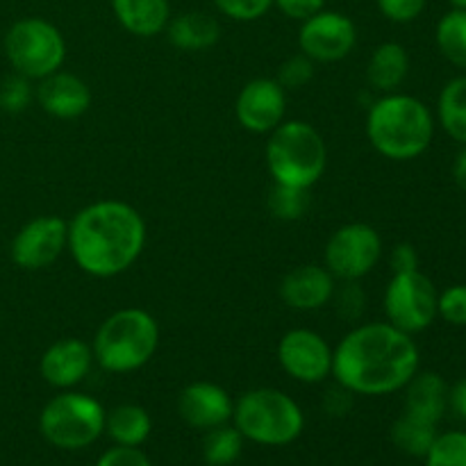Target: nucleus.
Segmentation results:
<instances>
[{
    "label": "nucleus",
    "mask_w": 466,
    "mask_h": 466,
    "mask_svg": "<svg viewBox=\"0 0 466 466\" xmlns=\"http://www.w3.org/2000/svg\"><path fill=\"white\" fill-rule=\"evenodd\" d=\"M449 408L453 410L455 417L466 421V378L455 382L449 391Z\"/></svg>",
    "instance_id": "obj_40"
},
{
    "label": "nucleus",
    "mask_w": 466,
    "mask_h": 466,
    "mask_svg": "<svg viewBox=\"0 0 466 466\" xmlns=\"http://www.w3.org/2000/svg\"><path fill=\"white\" fill-rule=\"evenodd\" d=\"M423 460L426 466H466V432L451 431L437 435Z\"/></svg>",
    "instance_id": "obj_29"
},
{
    "label": "nucleus",
    "mask_w": 466,
    "mask_h": 466,
    "mask_svg": "<svg viewBox=\"0 0 466 466\" xmlns=\"http://www.w3.org/2000/svg\"><path fill=\"white\" fill-rule=\"evenodd\" d=\"M314 71H317V64L308 55L299 53L280 64L276 80L285 91L303 89V86H308L314 80Z\"/></svg>",
    "instance_id": "obj_32"
},
{
    "label": "nucleus",
    "mask_w": 466,
    "mask_h": 466,
    "mask_svg": "<svg viewBox=\"0 0 466 466\" xmlns=\"http://www.w3.org/2000/svg\"><path fill=\"white\" fill-rule=\"evenodd\" d=\"M96 466H153L148 455L141 449H132V446H116L105 451L98 458Z\"/></svg>",
    "instance_id": "obj_36"
},
{
    "label": "nucleus",
    "mask_w": 466,
    "mask_h": 466,
    "mask_svg": "<svg viewBox=\"0 0 466 466\" xmlns=\"http://www.w3.org/2000/svg\"><path fill=\"white\" fill-rule=\"evenodd\" d=\"M112 12L123 30L141 39L162 35L171 21L168 0H112Z\"/></svg>",
    "instance_id": "obj_19"
},
{
    "label": "nucleus",
    "mask_w": 466,
    "mask_h": 466,
    "mask_svg": "<svg viewBox=\"0 0 466 466\" xmlns=\"http://www.w3.org/2000/svg\"><path fill=\"white\" fill-rule=\"evenodd\" d=\"M453 180L455 185L466 194V146L455 155V162H453Z\"/></svg>",
    "instance_id": "obj_41"
},
{
    "label": "nucleus",
    "mask_w": 466,
    "mask_h": 466,
    "mask_svg": "<svg viewBox=\"0 0 466 466\" xmlns=\"http://www.w3.org/2000/svg\"><path fill=\"white\" fill-rule=\"evenodd\" d=\"M437 121L451 139L466 146V76L444 85L437 100Z\"/></svg>",
    "instance_id": "obj_25"
},
{
    "label": "nucleus",
    "mask_w": 466,
    "mask_h": 466,
    "mask_svg": "<svg viewBox=\"0 0 466 466\" xmlns=\"http://www.w3.org/2000/svg\"><path fill=\"white\" fill-rule=\"evenodd\" d=\"M244 435L235 428V423L212 428L203 437V460L208 466H230L239 460L244 451Z\"/></svg>",
    "instance_id": "obj_27"
},
{
    "label": "nucleus",
    "mask_w": 466,
    "mask_h": 466,
    "mask_svg": "<svg viewBox=\"0 0 466 466\" xmlns=\"http://www.w3.org/2000/svg\"><path fill=\"white\" fill-rule=\"evenodd\" d=\"M410 73V53L399 41L376 46L367 62V82L380 94H394Z\"/></svg>",
    "instance_id": "obj_22"
},
{
    "label": "nucleus",
    "mask_w": 466,
    "mask_h": 466,
    "mask_svg": "<svg viewBox=\"0 0 466 466\" xmlns=\"http://www.w3.org/2000/svg\"><path fill=\"white\" fill-rule=\"evenodd\" d=\"M235 400L221 385L209 380H196L177 396V414L194 431H212L232 421Z\"/></svg>",
    "instance_id": "obj_15"
},
{
    "label": "nucleus",
    "mask_w": 466,
    "mask_h": 466,
    "mask_svg": "<svg viewBox=\"0 0 466 466\" xmlns=\"http://www.w3.org/2000/svg\"><path fill=\"white\" fill-rule=\"evenodd\" d=\"M358 46L353 18L335 9H321L305 18L299 30V50L314 64H335L349 57Z\"/></svg>",
    "instance_id": "obj_11"
},
{
    "label": "nucleus",
    "mask_w": 466,
    "mask_h": 466,
    "mask_svg": "<svg viewBox=\"0 0 466 466\" xmlns=\"http://www.w3.org/2000/svg\"><path fill=\"white\" fill-rule=\"evenodd\" d=\"M369 144L382 157L410 162L426 153L435 137V116L423 100L410 94H385L367 114Z\"/></svg>",
    "instance_id": "obj_3"
},
{
    "label": "nucleus",
    "mask_w": 466,
    "mask_h": 466,
    "mask_svg": "<svg viewBox=\"0 0 466 466\" xmlns=\"http://www.w3.org/2000/svg\"><path fill=\"white\" fill-rule=\"evenodd\" d=\"M153 431L150 414L141 405L123 403L105 414V432L116 446H132L141 449Z\"/></svg>",
    "instance_id": "obj_23"
},
{
    "label": "nucleus",
    "mask_w": 466,
    "mask_h": 466,
    "mask_svg": "<svg viewBox=\"0 0 466 466\" xmlns=\"http://www.w3.org/2000/svg\"><path fill=\"white\" fill-rule=\"evenodd\" d=\"M449 3L453 9H464L466 12V0H449Z\"/></svg>",
    "instance_id": "obj_42"
},
{
    "label": "nucleus",
    "mask_w": 466,
    "mask_h": 466,
    "mask_svg": "<svg viewBox=\"0 0 466 466\" xmlns=\"http://www.w3.org/2000/svg\"><path fill=\"white\" fill-rule=\"evenodd\" d=\"M437 317L451 326H466V285H453L437 296Z\"/></svg>",
    "instance_id": "obj_33"
},
{
    "label": "nucleus",
    "mask_w": 466,
    "mask_h": 466,
    "mask_svg": "<svg viewBox=\"0 0 466 466\" xmlns=\"http://www.w3.org/2000/svg\"><path fill=\"white\" fill-rule=\"evenodd\" d=\"M437 435H440L437 423L410 412L400 414L391 426V441L400 453L410 455V458H426L428 451L435 444Z\"/></svg>",
    "instance_id": "obj_24"
},
{
    "label": "nucleus",
    "mask_w": 466,
    "mask_h": 466,
    "mask_svg": "<svg viewBox=\"0 0 466 466\" xmlns=\"http://www.w3.org/2000/svg\"><path fill=\"white\" fill-rule=\"evenodd\" d=\"M235 116L244 130L268 135L287 116V91L276 77H255L241 86L235 103Z\"/></svg>",
    "instance_id": "obj_14"
},
{
    "label": "nucleus",
    "mask_w": 466,
    "mask_h": 466,
    "mask_svg": "<svg viewBox=\"0 0 466 466\" xmlns=\"http://www.w3.org/2000/svg\"><path fill=\"white\" fill-rule=\"evenodd\" d=\"M167 39L182 53H203L221 39V25L212 14L182 12L171 16L167 25Z\"/></svg>",
    "instance_id": "obj_21"
},
{
    "label": "nucleus",
    "mask_w": 466,
    "mask_h": 466,
    "mask_svg": "<svg viewBox=\"0 0 466 466\" xmlns=\"http://www.w3.org/2000/svg\"><path fill=\"white\" fill-rule=\"evenodd\" d=\"M337 280L323 264H300L280 282V299L296 312H317L330 305Z\"/></svg>",
    "instance_id": "obj_18"
},
{
    "label": "nucleus",
    "mask_w": 466,
    "mask_h": 466,
    "mask_svg": "<svg viewBox=\"0 0 466 466\" xmlns=\"http://www.w3.org/2000/svg\"><path fill=\"white\" fill-rule=\"evenodd\" d=\"M435 41L440 53L449 59L453 66L466 73V12L464 9H451L440 18L435 32Z\"/></svg>",
    "instance_id": "obj_26"
},
{
    "label": "nucleus",
    "mask_w": 466,
    "mask_h": 466,
    "mask_svg": "<svg viewBox=\"0 0 466 466\" xmlns=\"http://www.w3.org/2000/svg\"><path fill=\"white\" fill-rule=\"evenodd\" d=\"M159 349V323L141 308H123L109 314L96 330L94 362L107 373H135Z\"/></svg>",
    "instance_id": "obj_4"
},
{
    "label": "nucleus",
    "mask_w": 466,
    "mask_h": 466,
    "mask_svg": "<svg viewBox=\"0 0 466 466\" xmlns=\"http://www.w3.org/2000/svg\"><path fill=\"white\" fill-rule=\"evenodd\" d=\"M405 412L440 423L449 410V391L444 378L435 371H417L403 387Z\"/></svg>",
    "instance_id": "obj_20"
},
{
    "label": "nucleus",
    "mask_w": 466,
    "mask_h": 466,
    "mask_svg": "<svg viewBox=\"0 0 466 466\" xmlns=\"http://www.w3.org/2000/svg\"><path fill=\"white\" fill-rule=\"evenodd\" d=\"M146 221L123 200H96L68 221V253L86 276L109 280L126 273L146 248Z\"/></svg>",
    "instance_id": "obj_2"
},
{
    "label": "nucleus",
    "mask_w": 466,
    "mask_h": 466,
    "mask_svg": "<svg viewBox=\"0 0 466 466\" xmlns=\"http://www.w3.org/2000/svg\"><path fill=\"white\" fill-rule=\"evenodd\" d=\"M105 408L85 391L64 390L39 414L41 437L59 451H82L105 435Z\"/></svg>",
    "instance_id": "obj_7"
},
{
    "label": "nucleus",
    "mask_w": 466,
    "mask_h": 466,
    "mask_svg": "<svg viewBox=\"0 0 466 466\" xmlns=\"http://www.w3.org/2000/svg\"><path fill=\"white\" fill-rule=\"evenodd\" d=\"M382 258V237L373 226L362 221L337 228L323 250V267L337 282L362 280Z\"/></svg>",
    "instance_id": "obj_10"
},
{
    "label": "nucleus",
    "mask_w": 466,
    "mask_h": 466,
    "mask_svg": "<svg viewBox=\"0 0 466 466\" xmlns=\"http://www.w3.org/2000/svg\"><path fill=\"white\" fill-rule=\"evenodd\" d=\"M267 205L271 217H276L278 221H299L309 208V191L273 182Z\"/></svg>",
    "instance_id": "obj_28"
},
{
    "label": "nucleus",
    "mask_w": 466,
    "mask_h": 466,
    "mask_svg": "<svg viewBox=\"0 0 466 466\" xmlns=\"http://www.w3.org/2000/svg\"><path fill=\"white\" fill-rule=\"evenodd\" d=\"M32 100H35V82L18 76V73L5 77L3 85H0V109H3V112H25V109L30 107Z\"/></svg>",
    "instance_id": "obj_30"
},
{
    "label": "nucleus",
    "mask_w": 466,
    "mask_h": 466,
    "mask_svg": "<svg viewBox=\"0 0 466 466\" xmlns=\"http://www.w3.org/2000/svg\"><path fill=\"white\" fill-rule=\"evenodd\" d=\"M391 273H408L419 268V253L412 244H396L390 250Z\"/></svg>",
    "instance_id": "obj_39"
},
{
    "label": "nucleus",
    "mask_w": 466,
    "mask_h": 466,
    "mask_svg": "<svg viewBox=\"0 0 466 466\" xmlns=\"http://www.w3.org/2000/svg\"><path fill=\"white\" fill-rule=\"evenodd\" d=\"M328 167L321 132L305 121H282L267 141V168L276 185L312 189Z\"/></svg>",
    "instance_id": "obj_5"
},
{
    "label": "nucleus",
    "mask_w": 466,
    "mask_h": 466,
    "mask_svg": "<svg viewBox=\"0 0 466 466\" xmlns=\"http://www.w3.org/2000/svg\"><path fill=\"white\" fill-rule=\"evenodd\" d=\"M212 3L223 16L239 23L258 21L267 16L268 9L273 7V0H212Z\"/></svg>",
    "instance_id": "obj_34"
},
{
    "label": "nucleus",
    "mask_w": 466,
    "mask_h": 466,
    "mask_svg": "<svg viewBox=\"0 0 466 466\" xmlns=\"http://www.w3.org/2000/svg\"><path fill=\"white\" fill-rule=\"evenodd\" d=\"M68 250V221L55 214H44L27 221L14 235L12 262L23 271H41L57 262Z\"/></svg>",
    "instance_id": "obj_13"
},
{
    "label": "nucleus",
    "mask_w": 466,
    "mask_h": 466,
    "mask_svg": "<svg viewBox=\"0 0 466 466\" xmlns=\"http://www.w3.org/2000/svg\"><path fill=\"white\" fill-rule=\"evenodd\" d=\"M353 391H349L346 387H341L339 382H337V385L330 387V390L326 391V396H323V410H326L330 417H346V414L350 412V408H353Z\"/></svg>",
    "instance_id": "obj_38"
},
{
    "label": "nucleus",
    "mask_w": 466,
    "mask_h": 466,
    "mask_svg": "<svg viewBox=\"0 0 466 466\" xmlns=\"http://www.w3.org/2000/svg\"><path fill=\"white\" fill-rule=\"evenodd\" d=\"M278 364L282 371L303 385H319L332 376L335 349L319 332L308 328H294L278 341Z\"/></svg>",
    "instance_id": "obj_12"
},
{
    "label": "nucleus",
    "mask_w": 466,
    "mask_h": 466,
    "mask_svg": "<svg viewBox=\"0 0 466 466\" xmlns=\"http://www.w3.org/2000/svg\"><path fill=\"white\" fill-rule=\"evenodd\" d=\"M330 303L335 305L337 314L341 319H346V321H358L362 317L364 308H367V294L360 287V280H344L337 282Z\"/></svg>",
    "instance_id": "obj_31"
},
{
    "label": "nucleus",
    "mask_w": 466,
    "mask_h": 466,
    "mask_svg": "<svg viewBox=\"0 0 466 466\" xmlns=\"http://www.w3.org/2000/svg\"><path fill=\"white\" fill-rule=\"evenodd\" d=\"M437 287L421 271L391 273V280L385 289V317L399 330L408 335L428 330L437 319Z\"/></svg>",
    "instance_id": "obj_9"
},
{
    "label": "nucleus",
    "mask_w": 466,
    "mask_h": 466,
    "mask_svg": "<svg viewBox=\"0 0 466 466\" xmlns=\"http://www.w3.org/2000/svg\"><path fill=\"white\" fill-rule=\"evenodd\" d=\"M417 341L391 323H360L344 335L332 355V378L355 396L400 391L419 371Z\"/></svg>",
    "instance_id": "obj_1"
},
{
    "label": "nucleus",
    "mask_w": 466,
    "mask_h": 466,
    "mask_svg": "<svg viewBox=\"0 0 466 466\" xmlns=\"http://www.w3.org/2000/svg\"><path fill=\"white\" fill-rule=\"evenodd\" d=\"M94 350L80 337H62L44 350L39 360V373L46 385L55 390H73L89 376L94 367Z\"/></svg>",
    "instance_id": "obj_16"
},
{
    "label": "nucleus",
    "mask_w": 466,
    "mask_h": 466,
    "mask_svg": "<svg viewBox=\"0 0 466 466\" xmlns=\"http://www.w3.org/2000/svg\"><path fill=\"white\" fill-rule=\"evenodd\" d=\"M273 7L280 9L287 18L303 23L305 18L326 9V0H273Z\"/></svg>",
    "instance_id": "obj_37"
},
{
    "label": "nucleus",
    "mask_w": 466,
    "mask_h": 466,
    "mask_svg": "<svg viewBox=\"0 0 466 466\" xmlns=\"http://www.w3.org/2000/svg\"><path fill=\"white\" fill-rule=\"evenodd\" d=\"M3 48L14 73L32 82L53 76L66 62V39L55 23L39 16L14 23L5 35Z\"/></svg>",
    "instance_id": "obj_8"
},
{
    "label": "nucleus",
    "mask_w": 466,
    "mask_h": 466,
    "mask_svg": "<svg viewBox=\"0 0 466 466\" xmlns=\"http://www.w3.org/2000/svg\"><path fill=\"white\" fill-rule=\"evenodd\" d=\"M428 0H376L382 16L391 23H412L426 9Z\"/></svg>",
    "instance_id": "obj_35"
},
{
    "label": "nucleus",
    "mask_w": 466,
    "mask_h": 466,
    "mask_svg": "<svg viewBox=\"0 0 466 466\" xmlns=\"http://www.w3.org/2000/svg\"><path fill=\"white\" fill-rule=\"evenodd\" d=\"M232 423L246 441L287 446L305 431V414L289 394L273 387H255L235 400Z\"/></svg>",
    "instance_id": "obj_6"
},
{
    "label": "nucleus",
    "mask_w": 466,
    "mask_h": 466,
    "mask_svg": "<svg viewBox=\"0 0 466 466\" xmlns=\"http://www.w3.org/2000/svg\"><path fill=\"white\" fill-rule=\"evenodd\" d=\"M35 100L48 116L59 121H73L91 107V89L80 76L68 71H55L35 86Z\"/></svg>",
    "instance_id": "obj_17"
}]
</instances>
